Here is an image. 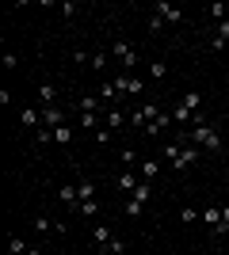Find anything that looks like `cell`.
Masks as SVG:
<instances>
[{
  "label": "cell",
  "mask_w": 229,
  "mask_h": 255,
  "mask_svg": "<svg viewBox=\"0 0 229 255\" xmlns=\"http://www.w3.org/2000/svg\"><path fill=\"white\" fill-rule=\"evenodd\" d=\"M122 122H126V115H122V111H107V129H119Z\"/></svg>",
  "instance_id": "26"
},
{
  "label": "cell",
  "mask_w": 229,
  "mask_h": 255,
  "mask_svg": "<svg viewBox=\"0 0 229 255\" xmlns=\"http://www.w3.org/2000/svg\"><path fill=\"white\" fill-rule=\"evenodd\" d=\"M115 96H119V88H115V80H107V84L99 88V99H103V103H111Z\"/></svg>",
  "instance_id": "23"
},
{
  "label": "cell",
  "mask_w": 229,
  "mask_h": 255,
  "mask_svg": "<svg viewBox=\"0 0 229 255\" xmlns=\"http://www.w3.org/2000/svg\"><path fill=\"white\" fill-rule=\"evenodd\" d=\"M191 115H195V111H187V107L180 103V107H176V111H172V122H176V126H180V122H187V118H191Z\"/></svg>",
  "instance_id": "29"
},
{
  "label": "cell",
  "mask_w": 229,
  "mask_h": 255,
  "mask_svg": "<svg viewBox=\"0 0 229 255\" xmlns=\"http://www.w3.org/2000/svg\"><path fill=\"white\" fill-rule=\"evenodd\" d=\"M157 171H161V164H157V160H142V164H138V175H142L145 183L157 179Z\"/></svg>",
  "instance_id": "14"
},
{
  "label": "cell",
  "mask_w": 229,
  "mask_h": 255,
  "mask_svg": "<svg viewBox=\"0 0 229 255\" xmlns=\"http://www.w3.org/2000/svg\"><path fill=\"white\" fill-rule=\"evenodd\" d=\"M187 141H191V145H199L203 152H218V149H222V133H214V126H210V122H195V126H191V133H187Z\"/></svg>",
  "instance_id": "1"
},
{
  "label": "cell",
  "mask_w": 229,
  "mask_h": 255,
  "mask_svg": "<svg viewBox=\"0 0 229 255\" xmlns=\"http://www.w3.org/2000/svg\"><path fill=\"white\" fill-rule=\"evenodd\" d=\"M19 122H23L27 129H34V126H42V115H38L34 107H23V111H19Z\"/></svg>",
  "instance_id": "13"
},
{
  "label": "cell",
  "mask_w": 229,
  "mask_h": 255,
  "mask_svg": "<svg viewBox=\"0 0 229 255\" xmlns=\"http://www.w3.org/2000/svg\"><path fill=\"white\" fill-rule=\"evenodd\" d=\"M157 15H161L164 23H180L184 19V11L176 8V4H157Z\"/></svg>",
  "instance_id": "10"
},
{
  "label": "cell",
  "mask_w": 229,
  "mask_h": 255,
  "mask_svg": "<svg viewBox=\"0 0 229 255\" xmlns=\"http://www.w3.org/2000/svg\"><path fill=\"white\" fill-rule=\"evenodd\" d=\"M207 11H210V15H214V19H218V23H222V19H229V15H226V8H222V4H210Z\"/></svg>",
  "instance_id": "35"
},
{
  "label": "cell",
  "mask_w": 229,
  "mask_h": 255,
  "mask_svg": "<svg viewBox=\"0 0 229 255\" xmlns=\"http://www.w3.org/2000/svg\"><path fill=\"white\" fill-rule=\"evenodd\" d=\"M172 126H176V122H172V115H164V111H161V115H157V118L149 122V126H145V137H161L164 129H172Z\"/></svg>",
  "instance_id": "5"
},
{
  "label": "cell",
  "mask_w": 229,
  "mask_h": 255,
  "mask_svg": "<svg viewBox=\"0 0 229 255\" xmlns=\"http://www.w3.org/2000/svg\"><path fill=\"white\" fill-rule=\"evenodd\" d=\"M107 65H111V57H107L103 50H99V53H92V69H96V73H107Z\"/></svg>",
  "instance_id": "18"
},
{
  "label": "cell",
  "mask_w": 229,
  "mask_h": 255,
  "mask_svg": "<svg viewBox=\"0 0 229 255\" xmlns=\"http://www.w3.org/2000/svg\"><path fill=\"white\" fill-rule=\"evenodd\" d=\"M199 217H203V221H207L210 229H218V221H222V210H214V206H210V210H203Z\"/></svg>",
  "instance_id": "20"
},
{
  "label": "cell",
  "mask_w": 229,
  "mask_h": 255,
  "mask_svg": "<svg viewBox=\"0 0 229 255\" xmlns=\"http://www.w3.org/2000/svg\"><path fill=\"white\" fill-rule=\"evenodd\" d=\"M119 160H122V164H130V168H134V164H142V156H138V152H134L130 145H126V149L119 152Z\"/></svg>",
  "instance_id": "25"
},
{
  "label": "cell",
  "mask_w": 229,
  "mask_h": 255,
  "mask_svg": "<svg viewBox=\"0 0 229 255\" xmlns=\"http://www.w3.org/2000/svg\"><path fill=\"white\" fill-rule=\"evenodd\" d=\"M80 126L84 129H99V118L96 115H80Z\"/></svg>",
  "instance_id": "33"
},
{
  "label": "cell",
  "mask_w": 229,
  "mask_h": 255,
  "mask_svg": "<svg viewBox=\"0 0 229 255\" xmlns=\"http://www.w3.org/2000/svg\"><path fill=\"white\" fill-rule=\"evenodd\" d=\"M92 240H96L99 255H107V244L115 240V236H111V229H107V225H96V229H92Z\"/></svg>",
  "instance_id": "8"
},
{
  "label": "cell",
  "mask_w": 229,
  "mask_h": 255,
  "mask_svg": "<svg viewBox=\"0 0 229 255\" xmlns=\"http://www.w3.org/2000/svg\"><path fill=\"white\" fill-rule=\"evenodd\" d=\"M76 191H80V202H92V198H96V183H92V179H80V183H76Z\"/></svg>",
  "instance_id": "15"
},
{
  "label": "cell",
  "mask_w": 229,
  "mask_h": 255,
  "mask_svg": "<svg viewBox=\"0 0 229 255\" xmlns=\"http://www.w3.org/2000/svg\"><path fill=\"white\" fill-rule=\"evenodd\" d=\"M8 252H11V255H27L31 248H27V240H19V236H11V240H8Z\"/></svg>",
  "instance_id": "21"
},
{
  "label": "cell",
  "mask_w": 229,
  "mask_h": 255,
  "mask_svg": "<svg viewBox=\"0 0 229 255\" xmlns=\"http://www.w3.org/2000/svg\"><path fill=\"white\" fill-rule=\"evenodd\" d=\"M180 217H184L187 225H195V221H199V213H195V210H180Z\"/></svg>",
  "instance_id": "39"
},
{
  "label": "cell",
  "mask_w": 229,
  "mask_h": 255,
  "mask_svg": "<svg viewBox=\"0 0 229 255\" xmlns=\"http://www.w3.org/2000/svg\"><path fill=\"white\" fill-rule=\"evenodd\" d=\"M122 252H126V244H122L119 236H115V240H111V244H107V255H122Z\"/></svg>",
  "instance_id": "34"
},
{
  "label": "cell",
  "mask_w": 229,
  "mask_h": 255,
  "mask_svg": "<svg viewBox=\"0 0 229 255\" xmlns=\"http://www.w3.org/2000/svg\"><path fill=\"white\" fill-rule=\"evenodd\" d=\"M115 88H119V96H142L145 92V80L142 76H115Z\"/></svg>",
  "instance_id": "4"
},
{
  "label": "cell",
  "mask_w": 229,
  "mask_h": 255,
  "mask_svg": "<svg viewBox=\"0 0 229 255\" xmlns=\"http://www.w3.org/2000/svg\"><path fill=\"white\" fill-rule=\"evenodd\" d=\"M57 202H61V206H80V191L69 183V187H61V191H57Z\"/></svg>",
  "instance_id": "12"
},
{
  "label": "cell",
  "mask_w": 229,
  "mask_h": 255,
  "mask_svg": "<svg viewBox=\"0 0 229 255\" xmlns=\"http://www.w3.org/2000/svg\"><path fill=\"white\" fill-rule=\"evenodd\" d=\"M34 141H38V149H46L50 141H54V129H46V126H38V133H34Z\"/></svg>",
  "instance_id": "24"
},
{
  "label": "cell",
  "mask_w": 229,
  "mask_h": 255,
  "mask_svg": "<svg viewBox=\"0 0 229 255\" xmlns=\"http://www.w3.org/2000/svg\"><path fill=\"white\" fill-rule=\"evenodd\" d=\"M57 229V221H50V217H34V233L42 236V233H54Z\"/></svg>",
  "instance_id": "19"
},
{
  "label": "cell",
  "mask_w": 229,
  "mask_h": 255,
  "mask_svg": "<svg viewBox=\"0 0 229 255\" xmlns=\"http://www.w3.org/2000/svg\"><path fill=\"white\" fill-rule=\"evenodd\" d=\"M76 210L84 213V217H96V213H99V198H92V202H80Z\"/></svg>",
  "instance_id": "27"
},
{
  "label": "cell",
  "mask_w": 229,
  "mask_h": 255,
  "mask_svg": "<svg viewBox=\"0 0 229 255\" xmlns=\"http://www.w3.org/2000/svg\"><path fill=\"white\" fill-rule=\"evenodd\" d=\"M99 107H103L99 96H80V99H76V111H80V115H96Z\"/></svg>",
  "instance_id": "11"
},
{
  "label": "cell",
  "mask_w": 229,
  "mask_h": 255,
  "mask_svg": "<svg viewBox=\"0 0 229 255\" xmlns=\"http://www.w3.org/2000/svg\"><path fill=\"white\" fill-rule=\"evenodd\" d=\"M199 160H203V149H199V145H191V141H187L184 149H180V156L172 160V168H176V171H187V168H195Z\"/></svg>",
  "instance_id": "2"
},
{
  "label": "cell",
  "mask_w": 229,
  "mask_h": 255,
  "mask_svg": "<svg viewBox=\"0 0 229 255\" xmlns=\"http://www.w3.org/2000/svg\"><path fill=\"white\" fill-rule=\"evenodd\" d=\"M226 233H229V206H222V221L214 229V236H226Z\"/></svg>",
  "instance_id": "28"
},
{
  "label": "cell",
  "mask_w": 229,
  "mask_h": 255,
  "mask_svg": "<svg viewBox=\"0 0 229 255\" xmlns=\"http://www.w3.org/2000/svg\"><path fill=\"white\" fill-rule=\"evenodd\" d=\"M0 61H4V69H15V65H19V57H15V53H4Z\"/></svg>",
  "instance_id": "37"
},
{
  "label": "cell",
  "mask_w": 229,
  "mask_h": 255,
  "mask_svg": "<svg viewBox=\"0 0 229 255\" xmlns=\"http://www.w3.org/2000/svg\"><path fill=\"white\" fill-rule=\"evenodd\" d=\"M111 53H115V61H119L126 73H134V69H138V50H134V46L115 42V46H111Z\"/></svg>",
  "instance_id": "3"
},
{
  "label": "cell",
  "mask_w": 229,
  "mask_h": 255,
  "mask_svg": "<svg viewBox=\"0 0 229 255\" xmlns=\"http://www.w3.org/2000/svg\"><path fill=\"white\" fill-rule=\"evenodd\" d=\"M42 126L46 129H57V126H65V111H61V107H46V111H42Z\"/></svg>",
  "instance_id": "6"
},
{
  "label": "cell",
  "mask_w": 229,
  "mask_h": 255,
  "mask_svg": "<svg viewBox=\"0 0 229 255\" xmlns=\"http://www.w3.org/2000/svg\"><path fill=\"white\" fill-rule=\"evenodd\" d=\"M226 46H229V19H222L218 23V34L210 38V50H226Z\"/></svg>",
  "instance_id": "9"
},
{
  "label": "cell",
  "mask_w": 229,
  "mask_h": 255,
  "mask_svg": "<svg viewBox=\"0 0 229 255\" xmlns=\"http://www.w3.org/2000/svg\"><path fill=\"white\" fill-rule=\"evenodd\" d=\"M54 99H57V88H54V84H42V88H38V103L54 107Z\"/></svg>",
  "instance_id": "16"
},
{
  "label": "cell",
  "mask_w": 229,
  "mask_h": 255,
  "mask_svg": "<svg viewBox=\"0 0 229 255\" xmlns=\"http://www.w3.org/2000/svg\"><path fill=\"white\" fill-rule=\"evenodd\" d=\"M161 27H164L161 15H149V34H161Z\"/></svg>",
  "instance_id": "36"
},
{
  "label": "cell",
  "mask_w": 229,
  "mask_h": 255,
  "mask_svg": "<svg viewBox=\"0 0 229 255\" xmlns=\"http://www.w3.org/2000/svg\"><path fill=\"white\" fill-rule=\"evenodd\" d=\"M199 103H203V96H199V92H187V96H184V107H187V111H199Z\"/></svg>",
  "instance_id": "32"
},
{
  "label": "cell",
  "mask_w": 229,
  "mask_h": 255,
  "mask_svg": "<svg viewBox=\"0 0 229 255\" xmlns=\"http://www.w3.org/2000/svg\"><path fill=\"white\" fill-rule=\"evenodd\" d=\"M73 61H76V65H92V57H88L84 50H76V53H73Z\"/></svg>",
  "instance_id": "38"
},
{
  "label": "cell",
  "mask_w": 229,
  "mask_h": 255,
  "mask_svg": "<svg viewBox=\"0 0 229 255\" xmlns=\"http://www.w3.org/2000/svg\"><path fill=\"white\" fill-rule=\"evenodd\" d=\"M69 141H73V129H69V126H57L54 129V145H69Z\"/></svg>",
  "instance_id": "22"
},
{
  "label": "cell",
  "mask_w": 229,
  "mask_h": 255,
  "mask_svg": "<svg viewBox=\"0 0 229 255\" xmlns=\"http://www.w3.org/2000/svg\"><path fill=\"white\" fill-rule=\"evenodd\" d=\"M130 198H134V202H142V206H145V202H149V198H153V187H149V183L142 179V187H138V191H134Z\"/></svg>",
  "instance_id": "17"
},
{
  "label": "cell",
  "mask_w": 229,
  "mask_h": 255,
  "mask_svg": "<svg viewBox=\"0 0 229 255\" xmlns=\"http://www.w3.org/2000/svg\"><path fill=\"white\" fill-rule=\"evenodd\" d=\"M115 183H119V191H130V194H134L138 187H142V175H138L134 168H126V171H122V175H119Z\"/></svg>",
  "instance_id": "7"
},
{
  "label": "cell",
  "mask_w": 229,
  "mask_h": 255,
  "mask_svg": "<svg viewBox=\"0 0 229 255\" xmlns=\"http://www.w3.org/2000/svg\"><path fill=\"white\" fill-rule=\"evenodd\" d=\"M145 213V206L142 202H134V198H126V217H142Z\"/></svg>",
  "instance_id": "31"
},
{
  "label": "cell",
  "mask_w": 229,
  "mask_h": 255,
  "mask_svg": "<svg viewBox=\"0 0 229 255\" xmlns=\"http://www.w3.org/2000/svg\"><path fill=\"white\" fill-rule=\"evenodd\" d=\"M164 73H168V65H164V61H153L149 65V76H153V80H164Z\"/></svg>",
  "instance_id": "30"
}]
</instances>
